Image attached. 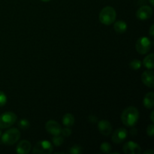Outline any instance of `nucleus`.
<instances>
[{
    "mask_svg": "<svg viewBox=\"0 0 154 154\" xmlns=\"http://www.w3.org/2000/svg\"><path fill=\"white\" fill-rule=\"evenodd\" d=\"M139 119V112L136 108L130 106L126 108L123 111L121 115V120L123 124L128 127L135 126Z\"/></svg>",
    "mask_w": 154,
    "mask_h": 154,
    "instance_id": "f257e3e1",
    "label": "nucleus"
},
{
    "mask_svg": "<svg viewBox=\"0 0 154 154\" xmlns=\"http://www.w3.org/2000/svg\"><path fill=\"white\" fill-rule=\"evenodd\" d=\"M116 17H117V13H116L115 9L111 6H107L104 8L100 11L99 16V21L102 24L106 26L114 23L116 20Z\"/></svg>",
    "mask_w": 154,
    "mask_h": 154,
    "instance_id": "f03ea898",
    "label": "nucleus"
},
{
    "mask_svg": "<svg viewBox=\"0 0 154 154\" xmlns=\"http://www.w3.org/2000/svg\"><path fill=\"white\" fill-rule=\"evenodd\" d=\"M2 142L6 145H13L19 141L20 138V132L16 128H12L5 131L2 135Z\"/></svg>",
    "mask_w": 154,
    "mask_h": 154,
    "instance_id": "7ed1b4c3",
    "label": "nucleus"
},
{
    "mask_svg": "<svg viewBox=\"0 0 154 154\" xmlns=\"http://www.w3.org/2000/svg\"><path fill=\"white\" fill-rule=\"evenodd\" d=\"M17 115L11 111L5 112L0 116V128L6 129L14 124L17 120Z\"/></svg>",
    "mask_w": 154,
    "mask_h": 154,
    "instance_id": "20e7f679",
    "label": "nucleus"
},
{
    "mask_svg": "<svg viewBox=\"0 0 154 154\" xmlns=\"http://www.w3.org/2000/svg\"><path fill=\"white\" fill-rule=\"evenodd\" d=\"M53 151V146L50 141H38L34 146L32 153L35 154H50Z\"/></svg>",
    "mask_w": 154,
    "mask_h": 154,
    "instance_id": "39448f33",
    "label": "nucleus"
},
{
    "mask_svg": "<svg viewBox=\"0 0 154 154\" xmlns=\"http://www.w3.org/2000/svg\"><path fill=\"white\" fill-rule=\"evenodd\" d=\"M152 43L147 37H141L138 39L135 44V48L138 54H146L150 51Z\"/></svg>",
    "mask_w": 154,
    "mask_h": 154,
    "instance_id": "423d86ee",
    "label": "nucleus"
},
{
    "mask_svg": "<svg viewBox=\"0 0 154 154\" xmlns=\"http://www.w3.org/2000/svg\"><path fill=\"white\" fill-rule=\"evenodd\" d=\"M153 15V9L148 5L141 6L136 12V17L141 20H144L150 18Z\"/></svg>",
    "mask_w": 154,
    "mask_h": 154,
    "instance_id": "0eeeda50",
    "label": "nucleus"
},
{
    "mask_svg": "<svg viewBox=\"0 0 154 154\" xmlns=\"http://www.w3.org/2000/svg\"><path fill=\"white\" fill-rule=\"evenodd\" d=\"M123 153L126 154H139L141 153V147L134 141H130L125 143L123 147Z\"/></svg>",
    "mask_w": 154,
    "mask_h": 154,
    "instance_id": "6e6552de",
    "label": "nucleus"
},
{
    "mask_svg": "<svg viewBox=\"0 0 154 154\" xmlns=\"http://www.w3.org/2000/svg\"><path fill=\"white\" fill-rule=\"evenodd\" d=\"M127 135L128 132L126 129H124V128H120V129H117L113 133L112 137H111V140L115 144H121L126 139V137H127Z\"/></svg>",
    "mask_w": 154,
    "mask_h": 154,
    "instance_id": "1a4fd4ad",
    "label": "nucleus"
},
{
    "mask_svg": "<svg viewBox=\"0 0 154 154\" xmlns=\"http://www.w3.org/2000/svg\"><path fill=\"white\" fill-rule=\"evenodd\" d=\"M45 129L53 135H60L61 133L62 128L60 125L55 120H49L45 124Z\"/></svg>",
    "mask_w": 154,
    "mask_h": 154,
    "instance_id": "9d476101",
    "label": "nucleus"
},
{
    "mask_svg": "<svg viewBox=\"0 0 154 154\" xmlns=\"http://www.w3.org/2000/svg\"><path fill=\"white\" fill-rule=\"evenodd\" d=\"M98 129L99 132L105 136H108L112 132V126L108 120H100L98 123Z\"/></svg>",
    "mask_w": 154,
    "mask_h": 154,
    "instance_id": "9b49d317",
    "label": "nucleus"
},
{
    "mask_svg": "<svg viewBox=\"0 0 154 154\" xmlns=\"http://www.w3.org/2000/svg\"><path fill=\"white\" fill-rule=\"evenodd\" d=\"M153 71L152 69L147 70L143 72L141 75V81L143 84L150 88L154 87V80H153Z\"/></svg>",
    "mask_w": 154,
    "mask_h": 154,
    "instance_id": "f8f14e48",
    "label": "nucleus"
},
{
    "mask_svg": "<svg viewBox=\"0 0 154 154\" xmlns=\"http://www.w3.org/2000/svg\"><path fill=\"white\" fill-rule=\"evenodd\" d=\"M32 148L31 144L26 140H22L17 146L16 151L19 154H27L30 152Z\"/></svg>",
    "mask_w": 154,
    "mask_h": 154,
    "instance_id": "ddd939ff",
    "label": "nucleus"
},
{
    "mask_svg": "<svg viewBox=\"0 0 154 154\" xmlns=\"http://www.w3.org/2000/svg\"><path fill=\"white\" fill-rule=\"evenodd\" d=\"M154 93L153 92H149L146 94L144 98V106L147 109H152L154 106V99H153Z\"/></svg>",
    "mask_w": 154,
    "mask_h": 154,
    "instance_id": "4468645a",
    "label": "nucleus"
},
{
    "mask_svg": "<svg viewBox=\"0 0 154 154\" xmlns=\"http://www.w3.org/2000/svg\"><path fill=\"white\" fill-rule=\"evenodd\" d=\"M114 29L117 34H123L127 29V24L123 20H118L114 23Z\"/></svg>",
    "mask_w": 154,
    "mask_h": 154,
    "instance_id": "2eb2a0df",
    "label": "nucleus"
},
{
    "mask_svg": "<svg viewBox=\"0 0 154 154\" xmlns=\"http://www.w3.org/2000/svg\"><path fill=\"white\" fill-rule=\"evenodd\" d=\"M63 123L66 127H71L75 123V117L69 113L65 114L63 117Z\"/></svg>",
    "mask_w": 154,
    "mask_h": 154,
    "instance_id": "dca6fc26",
    "label": "nucleus"
},
{
    "mask_svg": "<svg viewBox=\"0 0 154 154\" xmlns=\"http://www.w3.org/2000/svg\"><path fill=\"white\" fill-rule=\"evenodd\" d=\"M153 58H154L153 54H148V56H147V57L144 58V61H143V64H144V66H145L147 69H153V67H154Z\"/></svg>",
    "mask_w": 154,
    "mask_h": 154,
    "instance_id": "f3484780",
    "label": "nucleus"
},
{
    "mask_svg": "<svg viewBox=\"0 0 154 154\" xmlns=\"http://www.w3.org/2000/svg\"><path fill=\"white\" fill-rule=\"evenodd\" d=\"M52 141L54 145L58 147V146L62 145L63 144V142H64V137L63 135H60H60H54V138H52Z\"/></svg>",
    "mask_w": 154,
    "mask_h": 154,
    "instance_id": "a211bd4d",
    "label": "nucleus"
},
{
    "mask_svg": "<svg viewBox=\"0 0 154 154\" xmlns=\"http://www.w3.org/2000/svg\"><path fill=\"white\" fill-rule=\"evenodd\" d=\"M18 126L20 129L22 130H26V129H29L30 126V123L26 119H23V120H20L18 123Z\"/></svg>",
    "mask_w": 154,
    "mask_h": 154,
    "instance_id": "6ab92c4d",
    "label": "nucleus"
},
{
    "mask_svg": "<svg viewBox=\"0 0 154 154\" xmlns=\"http://www.w3.org/2000/svg\"><path fill=\"white\" fill-rule=\"evenodd\" d=\"M100 149L104 153H110L111 150V145L109 143L104 142L101 144Z\"/></svg>",
    "mask_w": 154,
    "mask_h": 154,
    "instance_id": "aec40b11",
    "label": "nucleus"
},
{
    "mask_svg": "<svg viewBox=\"0 0 154 154\" xmlns=\"http://www.w3.org/2000/svg\"><path fill=\"white\" fill-rule=\"evenodd\" d=\"M129 66L133 70H138L141 67V62L138 60H134L129 63Z\"/></svg>",
    "mask_w": 154,
    "mask_h": 154,
    "instance_id": "412c9836",
    "label": "nucleus"
},
{
    "mask_svg": "<svg viewBox=\"0 0 154 154\" xmlns=\"http://www.w3.org/2000/svg\"><path fill=\"white\" fill-rule=\"evenodd\" d=\"M82 147L78 145H75L69 150V153L72 154H80L82 153Z\"/></svg>",
    "mask_w": 154,
    "mask_h": 154,
    "instance_id": "4be33fe9",
    "label": "nucleus"
},
{
    "mask_svg": "<svg viewBox=\"0 0 154 154\" xmlns=\"http://www.w3.org/2000/svg\"><path fill=\"white\" fill-rule=\"evenodd\" d=\"M7 102V96L2 91H0V107L4 106Z\"/></svg>",
    "mask_w": 154,
    "mask_h": 154,
    "instance_id": "5701e85b",
    "label": "nucleus"
},
{
    "mask_svg": "<svg viewBox=\"0 0 154 154\" xmlns=\"http://www.w3.org/2000/svg\"><path fill=\"white\" fill-rule=\"evenodd\" d=\"M147 134L150 137H153L154 134V125L152 123V124H150L147 128Z\"/></svg>",
    "mask_w": 154,
    "mask_h": 154,
    "instance_id": "b1692460",
    "label": "nucleus"
},
{
    "mask_svg": "<svg viewBox=\"0 0 154 154\" xmlns=\"http://www.w3.org/2000/svg\"><path fill=\"white\" fill-rule=\"evenodd\" d=\"M62 135L63 137H69L70 136L71 134H72V131H71L70 129H68V128H66V129H63L61 130Z\"/></svg>",
    "mask_w": 154,
    "mask_h": 154,
    "instance_id": "393cba45",
    "label": "nucleus"
},
{
    "mask_svg": "<svg viewBox=\"0 0 154 154\" xmlns=\"http://www.w3.org/2000/svg\"><path fill=\"white\" fill-rule=\"evenodd\" d=\"M153 29H154V25L153 24V25H152L151 26H150V31H149V32H150V35L152 36V37H153V36H154V31H153Z\"/></svg>",
    "mask_w": 154,
    "mask_h": 154,
    "instance_id": "a878e982",
    "label": "nucleus"
},
{
    "mask_svg": "<svg viewBox=\"0 0 154 154\" xmlns=\"http://www.w3.org/2000/svg\"><path fill=\"white\" fill-rule=\"evenodd\" d=\"M144 154H147V153H150V154H154V152L153 150H147V151H145L144 153Z\"/></svg>",
    "mask_w": 154,
    "mask_h": 154,
    "instance_id": "bb28decb",
    "label": "nucleus"
},
{
    "mask_svg": "<svg viewBox=\"0 0 154 154\" xmlns=\"http://www.w3.org/2000/svg\"><path fill=\"white\" fill-rule=\"evenodd\" d=\"M153 114H154V111H152L151 114H150V120H151V121L154 122V119H153Z\"/></svg>",
    "mask_w": 154,
    "mask_h": 154,
    "instance_id": "cd10ccee",
    "label": "nucleus"
},
{
    "mask_svg": "<svg viewBox=\"0 0 154 154\" xmlns=\"http://www.w3.org/2000/svg\"><path fill=\"white\" fill-rule=\"evenodd\" d=\"M148 1H149V2L150 3V5H151L152 6L154 5V2H153V0H148Z\"/></svg>",
    "mask_w": 154,
    "mask_h": 154,
    "instance_id": "c85d7f7f",
    "label": "nucleus"
},
{
    "mask_svg": "<svg viewBox=\"0 0 154 154\" xmlns=\"http://www.w3.org/2000/svg\"><path fill=\"white\" fill-rule=\"evenodd\" d=\"M41 1L45 2H49V1H51V0H41Z\"/></svg>",
    "mask_w": 154,
    "mask_h": 154,
    "instance_id": "c756f323",
    "label": "nucleus"
},
{
    "mask_svg": "<svg viewBox=\"0 0 154 154\" xmlns=\"http://www.w3.org/2000/svg\"><path fill=\"white\" fill-rule=\"evenodd\" d=\"M2 130H1V128H0V137L2 136Z\"/></svg>",
    "mask_w": 154,
    "mask_h": 154,
    "instance_id": "7c9ffc66",
    "label": "nucleus"
}]
</instances>
